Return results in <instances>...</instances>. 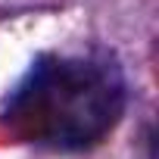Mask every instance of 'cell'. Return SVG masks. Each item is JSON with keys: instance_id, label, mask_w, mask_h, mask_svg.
<instances>
[{"instance_id": "6da1fadb", "label": "cell", "mask_w": 159, "mask_h": 159, "mask_svg": "<svg viewBox=\"0 0 159 159\" xmlns=\"http://www.w3.org/2000/svg\"><path fill=\"white\" fill-rule=\"evenodd\" d=\"M125 112V78L116 59L47 53L10 91L0 119L25 143L84 150L103 140Z\"/></svg>"}]
</instances>
